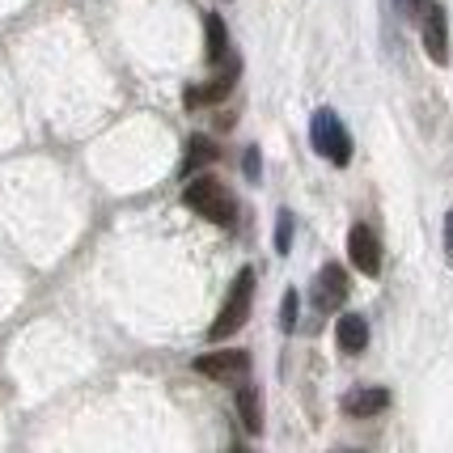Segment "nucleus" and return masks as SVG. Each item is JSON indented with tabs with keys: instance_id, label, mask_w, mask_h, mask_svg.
<instances>
[{
	"instance_id": "obj_1",
	"label": "nucleus",
	"mask_w": 453,
	"mask_h": 453,
	"mask_svg": "<svg viewBox=\"0 0 453 453\" xmlns=\"http://www.w3.org/2000/svg\"><path fill=\"white\" fill-rule=\"evenodd\" d=\"M182 203L196 212V217L212 220V225H225V229H234L237 225V199L234 191L217 182L212 174H199L187 182V191H182Z\"/></svg>"
},
{
	"instance_id": "obj_2",
	"label": "nucleus",
	"mask_w": 453,
	"mask_h": 453,
	"mask_svg": "<svg viewBox=\"0 0 453 453\" xmlns=\"http://www.w3.org/2000/svg\"><path fill=\"white\" fill-rule=\"evenodd\" d=\"M250 305H255V272L246 267V272H237L234 288H229V296H225V305H220L217 322H212V331H208V339H229L234 331H242L246 326V318H250Z\"/></svg>"
},
{
	"instance_id": "obj_3",
	"label": "nucleus",
	"mask_w": 453,
	"mask_h": 453,
	"mask_svg": "<svg viewBox=\"0 0 453 453\" xmlns=\"http://www.w3.org/2000/svg\"><path fill=\"white\" fill-rule=\"evenodd\" d=\"M310 140H314V149L331 161V165H348V161H352V136H348V127L339 123V115L331 106H318L314 111V119H310Z\"/></svg>"
},
{
	"instance_id": "obj_4",
	"label": "nucleus",
	"mask_w": 453,
	"mask_h": 453,
	"mask_svg": "<svg viewBox=\"0 0 453 453\" xmlns=\"http://www.w3.org/2000/svg\"><path fill=\"white\" fill-rule=\"evenodd\" d=\"M199 377H212V381H225V386H237L250 373V352L246 348H220V352H208L196 360Z\"/></svg>"
},
{
	"instance_id": "obj_5",
	"label": "nucleus",
	"mask_w": 453,
	"mask_h": 453,
	"mask_svg": "<svg viewBox=\"0 0 453 453\" xmlns=\"http://www.w3.org/2000/svg\"><path fill=\"white\" fill-rule=\"evenodd\" d=\"M220 68L212 73V81L203 85V89H191L187 94V106H203V102H225L229 94H234V85H237V77H242V59L237 56H225V59H217Z\"/></svg>"
},
{
	"instance_id": "obj_6",
	"label": "nucleus",
	"mask_w": 453,
	"mask_h": 453,
	"mask_svg": "<svg viewBox=\"0 0 453 453\" xmlns=\"http://www.w3.org/2000/svg\"><path fill=\"white\" fill-rule=\"evenodd\" d=\"M348 258L356 263V272H365V276H377L381 272V242L369 225H352L348 229Z\"/></svg>"
},
{
	"instance_id": "obj_7",
	"label": "nucleus",
	"mask_w": 453,
	"mask_h": 453,
	"mask_svg": "<svg viewBox=\"0 0 453 453\" xmlns=\"http://www.w3.org/2000/svg\"><path fill=\"white\" fill-rule=\"evenodd\" d=\"M348 288H352V284H348V272H343L339 263H326L314 280V305L322 314H331V310H339V305L348 301Z\"/></svg>"
},
{
	"instance_id": "obj_8",
	"label": "nucleus",
	"mask_w": 453,
	"mask_h": 453,
	"mask_svg": "<svg viewBox=\"0 0 453 453\" xmlns=\"http://www.w3.org/2000/svg\"><path fill=\"white\" fill-rule=\"evenodd\" d=\"M424 47L433 64L449 59V26H445V9L441 4H424Z\"/></svg>"
},
{
	"instance_id": "obj_9",
	"label": "nucleus",
	"mask_w": 453,
	"mask_h": 453,
	"mask_svg": "<svg viewBox=\"0 0 453 453\" xmlns=\"http://www.w3.org/2000/svg\"><path fill=\"white\" fill-rule=\"evenodd\" d=\"M343 415H352V419H373L390 407V390H381V386H365V390H352V395H343Z\"/></svg>"
},
{
	"instance_id": "obj_10",
	"label": "nucleus",
	"mask_w": 453,
	"mask_h": 453,
	"mask_svg": "<svg viewBox=\"0 0 453 453\" xmlns=\"http://www.w3.org/2000/svg\"><path fill=\"white\" fill-rule=\"evenodd\" d=\"M335 343H339V352L360 356L365 348H369V322H365L360 314H343L335 322Z\"/></svg>"
},
{
	"instance_id": "obj_11",
	"label": "nucleus",
	"mask_w": 453,
	"mask_h": 453,
	"mask_svg": "<svg viewBox=\"0 0 453 453\" xmlns=\"http://www.w3.org/2000/svg\"><path fill=\"white\" fill-rule=\"evenodd\" d=\"M203 39H208V64H217V59L229 56V30H225L220 13H208V18H203Z\"/></svg>"
},
{
	"instance_id": "obj_12",
	"label": "nucleus",
	"mask_w": 453,
	"mask_h": 453,
	"mask_svg": "<svg viewBox=\"0 0 453 453\" xmlns=\"http://www.w3.org/2000/svg\"><path fill=\"white\" fill-rule=\"evenodd\" d=\"M237 415H242L246 433H263V403H258L255 386H242L237 390Z\"/></svg>"
},
{
	"instance_id": "obj_13",
	"label": "nucleus",
	"mask_w": 453,
	"mask_h": 453,
	"mask_svg": "<svg viewBox=\"0 0 453 453\" xmlns=\"http://www.w3.org/2000/svg\"><path fill=\"white\" fill-rule=\"evenodd\" d=\"M212 157H217L212 140H208V136H191V144H187V157H182V178H191L199 165H208Z\"/></svg>"
},
{
	"instance_id": "obj_14",
	"label": "nucleus",
	"mask_w": 453,
	"mask_h": 453,
	"mask_svg": "<svg viewBox=\"0 0 453 453\" xmlns=\"http://www.w3.org/2000/svg\"><path fill=\"white\" fill-rule=\"evenodd\" d=\"M276 250L280 255L293 250V212H280V220H276Z\"/></svg>"
},
{
	"instance_id": "obj_15",
	"label": "nucleus",
	"mask_w": 453,
	"mask_h": 453,
	"mask_svg": "<svg viewBox=\"0 0 453 453\" xmlns=\"http://www.w3.org/2000/svg\"><path fill=\"white\" fill-rule=\"evenodd\" d=\"M280 331L293 335L296 331V293H284V305H280Z\"/></svg>"
},
{
	"instance_id": "obj_16",
	"label": "nucleus",
	"mask_w": 453,
	"mask_h": 453,
	"mask_svg": "<svg viewBox=\"0 0 453 453\" xmlns=\"http://www.w3.org/2000/svg\"><path fill=\"white\" fill-rule=\"evenodd\" d=\"M242 170H246V178H250V182H258V174H263V161H258V149H246V157H242Z\"/></svg>"
},
{
	"instance_id": "obj_17",
	"label": "nucleus",
	"mask_w": 453,
	"mask_h": 453,
	"mask_svg": "<svg viewBox=\"0 0 453 453\" xmlns=\"http://www.w3.org/2000/svg\"><path fill=\"white\" fill-rule=\"evenodd\" d=\"M445 255H449V263H453V212L445 217Z\"/></svg>"
},
{
	"instance_id": "obj_18",
	"label": "nucleus",
	"mask_w": 453,
	"mask_h": 453,
	"mask_svg": "<svg viewBox=\"0 0 453 453\" xmlns=\"http://www.w3.org/2000/svg\"><path fill=\"white\" fill-rule=\"evenodd\" d=\"M419 4H428V0H411V9H419Z\"/></svg>"
}]
</instances>
